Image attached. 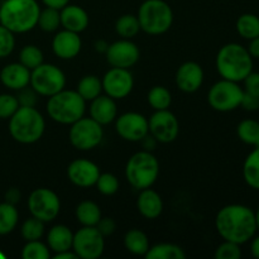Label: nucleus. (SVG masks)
Instances as JSON below:
<instances>
[{"mask_svg":"<svg viewBox=\"0 0 259 259\" xmlns=\"http://www.w3.org/2000/svg\"><path fill=\"white\" fill-rule=\"evenodd\" d=\"M149 133L161 143H171L179 137L180 124L176 115L166 110H156L148 120Z\"/></svg>","mask_w":259,"mask_h":259,"instance_id":"13","label":"nucleus"},{"mask_svg":"<svg viewBox=\"0 0 259 259\" xmlns=\"http://www.w3.org/2000/svg\"><path fill=\"white\" fill-rule=\"evenodd\" d=\"M15 201H19V192L15 189H12L7 192V202L14 204Z\"/></svg>","mask_w":259,"mask_h":259,"instance_id":"51","label":"nucleus"},{"mask_svg":"<svg viewBox=\"0 0 259 259\" xmlns=\"http://www.w3.org/2000/svg\"><path fill=\"white\" fill-rule=\"evenodd\" d=\"M60 15L61 25L71 32L81 33L89 27L88 13L78 5L67 4L61 9Z\"/></svg>","mask_w":259,"mask_h":259,"instance_id":"22","label":"nucleus"},{"mask_svg":"<svg viewBox=\"0 0 259 259\" xmlns=\"http://www.w3.org/2000/svg\"><path fill=\"white\" fill-rule=\"evenodd\" d=\"M46 121L34 106H19L9 118V133L22 144L35 143L45 133Z\"/></svg>","mask_w":259,"mask_h":259,"instance_id":"4","label":"nucleus"},{"mask_svg":"<svg viewBox=\"0 0 259 259\" xmlns=\"http://www.w3.org/2000/svg\"><path fill=\"white\" fill-rule=\"evenodd\" d=\"M115 30L121 38H124V39H131V38L136 37L139 33V30H141L138 17L132 14L121 15V17L116 20Z\"/></svg>","mask_w":259,"mask_h":259,"instance_id":"33","label":"nucleus"},{"mask_svg":"<svg viewBox=\"0 0 259 259\" xmlns=\"http://www.w3.org/2000/svg\"><path fill=\"white\" fill-rule=\"evenodd\" d=\"M15 47L14 33L0 24V58L8 57Z\"/></svg>","mask_w":259,"mask_h":259,"instance_id":"42","label":"nucleus"},{"mask_svg":"<svg viewBox=\"0 0 259 259\" xmlns=\"http://www.w3.org/2000/svg\"><path fill=\"white\" fill-rule=\"evenodd\" d=\"M204 82V71L196 62L182 63L176 72V85L184 93H195L201 88Z\"/></svg>","mask_w":259,"mask_h":259,"instance_id":"18","label":"nucleus"},{"mask_svg":"<svg viewBox=\"0 0 259 259\" xmlns=\"http://www.w3.org/2000/svg\"><path fill=\"white\" fill-rule=\"evenodd\" d=\"M144 257L147 259H185L186 253L179 245L172 243H161L154 247H149Z\"/></svg>","mask_w":259,"mask_h":259,"instance_id":"28","label":"nucleus"},{"mask_svg":"<svg viewBox=\"0 0 259 259\" xmlns=\"http://www.w3.org/2000/svg\"><path fill=\"white\" fill-rule=\"evenodd\" d=\"M137 207L142 217L146 219H156L163 211V201L154 190L148 187L141 190V194L137 200Z\"/></svg>","mask_w":259,"mask_h":259,"instance_id":"23","label":"nucleus"},{"mask_svg":"<svg viewBox=\"0 0 259 259\" xmlns=\"http://www.w3.org/2000/svg\"><path fill=\"white\" fill-rule=\"evenodd\" d=\"M101 83L106 95L116 100V99L126 98L132 93L134 78L128 68L113 67L105 73Z\"/></svg>","mask_w":259,"mask_h":259,"instance_id":"14","label":"nucleus"},{"mask_svg":"<svg viewBox=\"0 0 259 259\" xmlns=\"http://www.w3.org/2000/svg\"><path fill=\"white\" fill-rule=\"evenodd\" d=\"M75 258H78L77 255H76V253L71 252V250H65V252H60V253H56L55 257L53 259H75Z\"/></svg>","mask_w":259,"mask_h":259,"instance_id":"50","label":"nucleus"},{"mask_svg":"<svg viewBox=\"0 0 259 259\" xmlns=\"http://www.w3.org/2000/svg\"><path fill=\"white\" fill-rule=\"evenodd\" d=\"M105 249V240L96 227H82L73 234L72 250L78 258L96 259Z\"/></svg>","mask_w":259,"mask_h":259,"instance_id":"12","label":"nucleus"},{"mask_svg":"<svg viewBox=\"0 0 259 259\" xmlns=\"http://www.w3.org/2000/svg\"><path fill=\"white\" fill-rule=\"evenodd\" d=\"M116 132L124 141L141 142L149 133L148 119L139 113L121 114L116 119Z\"/></svg>","mask_w":259,"mask_h":259,"instance_id":"15","label":"nucleus"},{"mask_svg":"<svg viewBox=\"0 0 259 259\" xmlns=\"http://www.w3.org/2000/svg\"><path fill=\"white\" fill-rule=\"evenodd\" d=\"M0 258H4V254H2V253H0Z\"/></svg>","mask_w":259,"mask_h":259,"instance_id":"53","label":"nucleus"},{"mask_svg":"<svg viewBox=\"0 0 259 259\" xmlns=\"http://www.w3.org/2000/svg\"><path fill=\"white\" fill-rule=\"evenodd\" d=\"M19 106V101L15 96L10 94H2L0 95V119L12 118Z\"/></svg>","mask_w":259,"mask_h":259,"instance_id":"41","label":"nucleus"},{"mask_svg":"<svg viewBox=\"0 0 259 259\" xmlns=\"http://www.w3.org/2000/svg\"><path fill=\"white\" fill-rule=\"evenodd\" d=\"M73 234L66 225H56L48 232L47 243L51 250L55 253L72 250Z\"/></svg>","mask_w":259,"mask_h":259,"instance_id":"24","label":"nucleus"},{"mask_svg":"<svg viewBox=\"0 0 259 259\" xmlns=\"http://www.w3.org/2000/svg\"><path fill=\"white\" fill-rule=\"evenodd\" d=\"M159 175L158 159L148 151L137 152L129 158L125 166V177L137 190L152 187Z\"/></svg>","mask_w":259,"mask_h":259,"instance_id":"6","label":"nucleus"},{"mask_svg":"<svg viewBox=\"0 0 259 259\" xmlns=\"http://www.w3.org/2000/svg\"><path fill=\"white\" fill-rule=\"evenodd\" d=\"M237 28L238 34L244 39H253V38L259 37V17L252 13H245L242 14L237 19Z\"/></svg>","mask_w":259,"mask_h":259,"instance_id":"29","label":"nucleus"},{"mask_svg":"<svg viewBox=\"0 0 259 259\" xmlns=\"http://www.w3.org/2000/svg\"><path fill=\"white\" fill-rule=\"evenodd\" d=\"M243 95L244 90L238 85V82L223 78L210 88L207 101L214 110L228 113L239 108Z\"/></svg>","mask_w":259,"mask_h":259,"instance_id":"9","label":"nucleus"},{"mask_svg":"<svg viewBox=\"0 0 259 259\" xmlns=\"http://www.w3.org/2000/svg\"><path fill=\"white\" fill-rule=\"evenodd\" d=\"M243 81H244V89H243L244 93L259 98V72L252 71Z\"/></svg>","mask_w":259,"mask_h":259,"instance_id":"44","label":"nucleus"},{"mask_svg":"<svg viewBox=\"0 0 259 259\" xmlns=\"http://www.w3.org/2000/svg\"><path fill=\"white\" fill-rule=\"evenodd\" d=\"M240 106H242V108H244L245 110H248V111L258 110L259 109V98L250 95V94L244 93Z\"/></svg>","mask_w":259,"mask_h":259,"instance_id":"46","label":"nucleus"},{"mask_svg":"<svg viewBox=\"0 0 259 259\" xmlns=\"http://www.w3.org/2000/svg\"><path fill=\"white\" fill-rule=\"evenodd\" d=\"M148 103L154 110H166L172 103V96L164 86H154L148 93Z\"/></svg>","mask_w":259,"mask_h":259,"instance_id":"34","label":"nucleus"},{"mask_svg":"<svg viewBox=\"0 0 259 259\" xmlns=\"http://www.w3.org/2000/svg\"><path fill=\"white\" fill-rule=\"evenodd\" d=\"M23 259H48L51 257L50 249L39 240H29L22 249Z\"/></svg>","mask_w":259,"mask_h":259,"instance_id":"38","label":"nucleus"},{"mask_svg":"<svg viewBox=\"0 0 259 259\" xmlns=\"http://www.w3.org/2000/svg\"><path fill=\"white\" fill-rule=\"evenodd\" d=\"M29 85L38 95L50 98L65 89L66 76L57 66L42 63L30 71Z\"/></svg>","mask_w":259,"mask_h":259,"instance_id":"8","label":"nucleus"},{"mask_svg":"<svg viewBox=\"0 0 259 259\" xmlns=\"http://www.w3.org/2000/svg\"><path fill=\"white\" fill-rule=\"evenodd\" d=\"M0 81L5 88L10 90H18L29 85L30 70L22 63H9L0 72Z\"/></svg>","mask_w":259,"mask_h":259,"instance_id":"21","label":"nucleus"},{"mask_svg":"<svg viewBox=\"0 0 259 259\" xmlns=\"http://www.w3.org/2000/svg\"><path fill=\"white\" fill-rule=\"evenodd\" d=\"M86 110V101L77 91L65 90L50 96L47 113L52 120L60 124H72L82 118Z\"/></svg>","mask_w":259,"mask_h":259,"instance_id":"5","label":"nucleus"},{"mask_svg":"<svg viewBox=\"0 0 259 259\" xmlns=\"http://www.w3.org/2000/svg\"><path fill=\"white\" fill-rule=\"evenodd\" d=\"M19 219L18 210L14 204L2 202L0 204V235H7L15 229Z\"/></svg>","mask_w":259,"mask_h":259,"instance_id":"32","label":"nucleus"},{"mask_svg":"<svg viewBox=\"0 0 259 259\" xmlns=\"http://www.w3.org/2000/svg\"><path fill=\"white\" fill-rule=\"evenodd\" d=\"M96 228L104 237H108V235H111L115 232L116 224L111 218H101L98 224H96Z\"/></svg>","mask_w":259,"mask_h":259,"instance_id":"45","label":"nucleus"},{"mask_svg":"<svg viewBox=\"0 0 259 259\" xmlns=\"http://www.w3.org/2000/svg\"><path fill=\"white\" fill-rule=\"evenodd\" d=\"M81 38L78 37V33L71 32V30L63 29L55 35L52 40V50L57 57L62 60H71L75 58L80 53Z\"/></svg>","mask_w":259,"mask_h":259,"instance_id":"19","label":"nucleus"},{"mask_svg":"<svg viewBox=\"0 0 259 259\" xmlns=\"http://www.w3.org/2000/svg\"><path fill=\"white\" fill-rule=\"evenodd\" d=\"M139 48L131 39H121L111 43L106 48V61L113 67L129 68L139 60Z\"/></svg>","mask_w":259,"mask_h":259,"instance_id":"16","label":"nucleus"},{"mask_svg":"<svg viewBox=\"0 0 259 259\" xmlns=\"http://www.w3.org/2000/svg\"><path fill=\"white\" fill-rule=\"evenodd\" d=\"M68 138L71 144L80 151L96 148L104 138L103 125L93 118H80L71 124Z\"/></svg>","mask_w":259,"mask_h":259,"instance_id":"10","label":"nucleus"},{"mask_svg":"<svg viewBox=\"0 0 259 259\" xmlns=\"http://www.w3.org/2000/svg\"><path fill=\"white\" fill-rule=\"evenodd\" d=\"M77 91L85 101H91L98 98L103 91L101 80L95 75H86L78 81Z\"/></svg>","mask_w":259,"mask_h":259,"instance_id":"30","label":"nucleus"},{"mask_svg":"<svg viewBox=\"0 0 259 259\" xmlns=\"http://www.w3.org/2000/svg\"><path fill=\"white\" fill-rule=\"evenodd\" d=\"M76 219L82 227H96L101 219V210L94 201H82L76 207Z\"/></svg>","mask_w":259,"mask_h":259,"instance_id":"26","label":"nucleus"},{"mask_svg":"<svg viewBox=\"0 0 259 259\" xmlns=\"http://www.w3.org/2000/svg\"><path fill=\"white\" fill-rule=\"evenodd\" d=\"M243 179L253 190L259 191V147H254L243 164Z\"/></svg>","mask_w":259,"mask_h":259,"instance_id":"25","label":"nucleus"},{"mask_svg":"<svg viewBox=\"0 0 259 259\" xmlns=\"http://www.w3.org/2000/svg\"><path fill=\"white\" fill-rule=\"evenodd\" d=\"M19 95L17 96L18 101H19L20 106H34L37 103V93L32 89H28V86L20 89Z\"/></svg>","mask_w":259,"mask_h":259,"instance_id":"43","label":"nucleus"},{"mask_svg":"<svg viewBox=\"0 0 259 259\" xmlns=\"http://www.w3.org/2000/svg\"><path fill=\"white\" fill-rule=\"evenodd\" d=\"M118 108L115 100L108 95H99L94 100H91L90 105V118L98 121L101 125H106L115 120Z\"/></svg>","mask_w":259,"mask_h":259,"instance_id":"20","label":"nucleus"},{"mask_svg":"<svg viewBox=\"0 0 259 259\" xmlns=\"http://www.w3.org/2000/svg\"><path fill=\"white\" fill-rule=\"evenodd\" d=\"M217 70L223 78L240 82L253 71V58L239 43L223 46L217 56Z\"/></svg>","mask_w":259,"mask_h":259,"instance_id":"2","label":"nucleus"},{"mask_svg":"<svg viewBox=\"0 0 259 259\" xmlns=\"http://www.w3.org/2000/svg\"><path fill=\"white\" fill-rule=\"evenodd\" d=\"M42 2L46 7L55 8V9L61 10L63 7H66L70 3V0H42Z\"/></svg>","mask_w":259,"mask_h":259,"instance_id":"48","label":"nucleus"},{"mask_svg":"<svg viewBox=\"0 0 259 259\" xmlns=\"http://www.w3.org/2000/svg\"><path fill=\"white\" fill-rule=\"evenodd\" d=\"M40 8L37 0H5L0 5V24L13 33H25L37 25Z\"/></svg>","mask_w":259,"mask_h":259,"instance_id":"3","label":"nucleus"},{"mask_svg":"<svg viewBox=\"0 0 259 259\" xmlns=\"http://www.w3.org/2000/svg\"><path fill=\"white\" fill-rule=\"evenodd\" d=\"M96 189L100 194L105 196H111L116 194L119 190V181L115 175L113 174H100L98 181L95 184Z\"/></svg>","mask_w":259,"mask_h":259,"instance_id":"39","label":"nucleus"},{"mask_svg":"<svg viewBox=\"0 0 259 259\" xmlns=\"http://www.w3.org/2000/svg\"><path fill=\"white\" fill-rule=\"evenodd\" d=\"M124 245L132 254L146 255L149 249V239L146 233H143L142 230L132 229L126 232L125 237H124Z\"/></svg>","mask_w":259,"mask_h":259,"instance_id":"27","label":"nucleus"},{"mask_svg":"<svg viewBox=\"0 0 259 259\" xmlns=\"http://www.w3.org/2000/svg\"><path fill=\"white\" fill-rule=\"evenodd\" d=\"M19 60L23 66H25L28 70L32 71L43 63V53L37 46H25L20 51Z\"/></svg>","mask_w":259,"mask_h":259,"instance_id":"37","label":"nucleus"},{"mask_svg":"<svg viewBox=\"0 0 259 259\" xmlns=\"http://www.w3.org/2000/svg\"><path fill=\"white\" fill-rule=\"evenodd\" d=\"M37 25H39L40 29L45 30V32H55V30H57L58 27L61 25L60 10L50 7L40 10Z\"/></svg>","mask_w":259,"mask_h":259,"instance_id":"35","label":"nucleus"},{"mask_svg":"<svg viewBox=\"0 0 259 259\" xmlns=\"http://www.w3.org/2000/svg\"><path fill=\"white\" fill-rule=\"evenodd\" d=\"M141 29L151 35L163 34L174 23V12L163 0H146L138 9Z\"/></svg>","mask_w":259,"mask_h":259,"instance_id":"7","label":"nucleus"},{"mask_svg":"<svg viewBox=\"0 0 259 259\" xmlns=\"http://www.w3.org/2000/svg\"><path fill=\"white\" fill-rule=\"evenodd\" d=\"M215 227L223 239L239 245L249 242L258 230L255 212L240 204L227 205L220 209L215 218Z\"/></svg>","mask_w":259,"mask_h":259,"instance_id":"1","label":"nucleus"},{"mask_svg":"<svg viewBox=\"0 0 259 259\" xmlns=\"http://www.w3.org/2000/svg\"><path fill=\"white\" fill-rule=\"evenodd\" d=\"M237 134L243 143L252 147H259V121L253 119L242 120L237 126Z\"/></svg>","mask_w":259,"mask_h":259,"instance_id":"31","label":"nucleus"},{"mask_svg":"<svg viewBox=\"0 0 259 259\" xmlns=\"http://www.w3.org/2000/svg\"><path fill=\"white\" fill-rule=\"evenodd\" d=\"M67 176L75 186L86 189L96 184L100 176V169L89 159H75L68 164Z\"/></svg>","mask_w":259,"mask_h":259,"instance_id":"17","label":"nucleus"},{"mask_svg":"<svg viewBox=\"0 0 259 259\" xmlns=\"http://www.w3.org/2000/svg\"><path fill=\"white\" fill-rule=\"evenodd\" d=\"M247 50L249 55L252 56V58H259V37L249 40V46H248Z\"/></svg>","mask_w":259,"mask_h":259,"instance_id":"47","label":"nucleus"},{"mask_svg":"<svg viewBox=\"0 0 259 259\" xmlns=\"http://www.w3.org/2000/svg\"><path fill=\"white\" fill-rule=\"evenodd\" d=\"M28 209L32 217L48 223L57 218L61 210V201L55 191L46 187L34 190L28 199Z\"/></svg>","mask_w":259,"mask_h":259,"instance_id":"11","label":"nucleus"},{"mask_svg":"<svg viewBox=\"0 0 259 259\" xmlns=\"http://www.w3.org/2000/svg\"><path fill=\"white\" fill-rule=\"evenodd\" d=\"M250 240H252V243H250V253H252L253 257L259 259V235H257V237L254 235Z\"/></svg>","mask_w":259,"mask_h":259,"instance_id":"49","label":"nucleus"},{"mask_svg":"<svg viewBox=\"0 0 259 259\" xmlns=\"http://www.w3.org/2000/svg\"><path fill=\"white\" fill-rule=\"evenodd\" d=\"M240 257H242L240 245L229 240H224V243H222L215 250L217 259H239Z\"/></svg>","mask_w":259,"mask_h":259,"instance_id":"40","label":"nucleus"},{"mask_svg":"<svg viewBox=\"0 0 259 259\" xmlns=\"http://www.w3.org/2000/svg\"><path fill=\"white\" fill-rule=\"evenodd\" d=\"M22 237L25 242L29 240H39L45 234V222L32 217L25 220L22 225Z\"/></svg>","mask_w":259,"mask_h":259,"instance_id":"36","label":"nucleus"},{"mask_svg":"<svg viewBox=\"0 0 259 259\" xmlns=\"http://www.w3.org/2000/svg\"><path fill=\"white\" fill-rule=\"evenodd\" d=\"M255 223H257V229L259 230V207L257 211H255Z\"/></svg>","mask_w":259,"mask_h":259,"instance_id":"52","label":"nucleus"}]
</instances>
